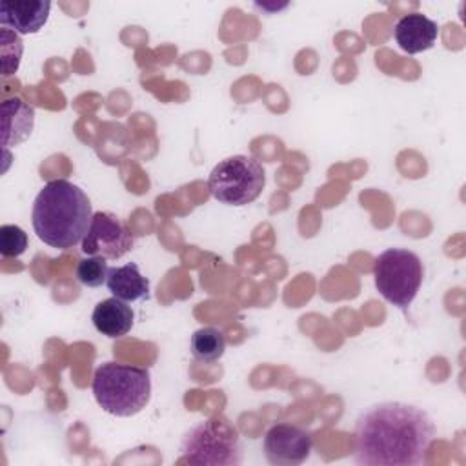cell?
<instances>
[{"label":"cell","instance_id":"1","mask_svg":"<svg viewBox=\"0 0 466 466\" xmlns=\"http://www.w3.org/2000/svg\"><path fill=\"white\" fill-rule=\"evenodd\" d=\"M435 435V424L422 408L379 402L355 422L353 459L364 466H417L426 462Z\"/></svg>","mask_w":466,"mask_h":466},{"label":"cell","instance_id":"2","mask_svg":"<svg viewBox=\"0 0 466 466\" xmlns=\"http://www.w3.org/2000/svg\"><path fill=\"white\" fill-rule=\"evenodd\" d=\"M93 218L91 202L76 184L49 180L35 198L31 222L36 237L56 249L80 244Z\"/></svg>","mask_w":466,"mask_h":466},{"label":"cell","instance_id":"3","mask_svg":"<svg viewBox=\"0 0 466 466\" xmlns=\"http://www.w3.org/2000/svg\"><path fill=\"white\" fill-rule=\"evenodd\" d=\"M93 395L98 406L116 417H133L151 399V375L146 368L102 362L93 375Z\"/></svg>","mask_w":466,"mask_h":466},{"label":"cell","instance_id":"4","mask_svg":"<svg viewBox=\"0 0 466 466\" xmlns=\"http://www.w3.org/2000/svg\"><path fill=\"white\" fill-rule=\"evenodd\" d=\"M180 462L237 466L242 462L238 431L222 415L209 417L189 428L180 442Z\"/></svg>","mask_w":466,"mask_h":466},{"label":"cell","instance_id":"5","mask_svg":"<svg viewBox=\"0 0 466 466\" xmlns=\"http://www.w3.org/2000/svg\"><path fill=\"white\" fill-rule=\"evenodd\" d=\"M373 277L377 291L393 306L406 309L422 284L424 269L417 253L402 248H390L377 255L373 262Z\"/></svg>","mask_w":466,"mask_h":466},{"label":"cell","instance_id":"6","mask_svg":"<svg viewBox=\"0 0 466 466\" xmlns=\"http://www.w3.org/2000/svg\"><path fill=\"white\" fill-rule=\"evenodd\" d=\"M264 184V167L249 155H233L220 160L208 178L213 198L228 206L251 204L262 193Z\"/></svg>","mask_w":466,"mask_h":466},{"label":"cell","instance_id":"7","mask_svg":"<svg viewBox=\"0 0 466 466\" xmlns=\"http://www.w3.org/2000/svg\"><path fill=\"white\" fill-rule=\"evenodd\" d=\"M133 248V235L127 226L109 211L93 213L89 229L82 240V251L87 257H104L116 260Z\"/></svg>","mask_w":466,"mask_h":466},{"label":"cell","instance_id":"8","mask_svg":"<svg viewBox=\"0 0 466 466\" xmlns=\"http://www.w3.org/2000/svg\"><path fill=\"white\" fill-rule=\"evenodd\" d=\"M311 444V435L304 428L291 422H277L266 431L262 450L269 464L297 466L309 457Z\"/></svg>","mask_w":466,"mask_h":466},{"label":"cell","instance_id":"9","mask_svg":"<svg viewBox=\"0 0 466 466\" xmlns=\"http://www.w3.org/2000/svg\"><path fill=\"white\" fill-rule=\"evenodd\" d=\"M49 11L47 0H4L0 2V24L16 35L36 33L47 22Z\"/></svg>","mask_w":466,"mask_h":466},{"label":"cell","instance_id":"10","mask_svg":"<svg viewBox=\"0 0 466 466\" xmlns=\"http://www.w3.org/2000/svg\"><path fill=\"white\" fill-rule=\"evenodd\" d=\"M439 35V25L422 13H410L397 20L393 36L399 47L408 55L431 49Z\"/></svg>","mask_w":466,"mask_h":466},{"label":"cell","instance_id":"11","mask_svg":"<svg viewBox=\"0 0 466 466\" xmlns=\"http://www.w3.org/2000/svg\"><path fill=\"white\" fill-rule=\"evenodd\" d=\"M35 109L20 96H11L2 102V146L7 147L25 142L33 131Z\"/></svg>","mask_w":466,"mask_h":466},{"label":"cell","instance_id":"12","mask_svg":"<svg viewBox=\"0 0 466 466\" xmlns=\"http://www.w3.org/2000/svg\"><path fill=\"white\" fill-rule=\"evenodd\" d=\"M133 319L135 315L131 306H127V302L116 297L98 302L91 315V320L96 331H100L109 339H118L127 335L133 328Z\"/></svg>","mask_w":466,"mask_h":466},{"label":"cell","instance_id":"13","mask_svg":"<svg viewBox=\"0 0 466 466\" xmlns=\"http://www.w3.org/2000/svg\"><path fill=\"white\" fill-rule=\"evenodd\" d=\"M106 286L109 288L113 297L124 302L140 300L149 293V280L140 273L135 262L109 268Z\"/></svg>","mask_w":466,"mask_h":466},{"label":"cell","instance_id":"14","mask_svg":"<svg viewBox=\"0 0 466 466\" xmlns=\"http://www.w3.org/2000/svg\"><path fill=\"white\" fill-rule=\"evenodd\" d=\"M226 337L217 328L206 326L191 335V353L197 360L213 362L224 355Z\"/></svg>","mask_w":466,"mask_h":466},{"label":"cell","instance_id":"15","mask_svg":"<svg viewBox=\"0 0 466 466\" xmlns=\"http://www.w3.org/2000/svg\"><path fill=\"white\" fill-rule=\"evenodd\" d=\"M22 40L15 31L2 27L0 29V58H2V76H9L16 73L22 58Z\"/></svg>","mask_w":466,"mask_h":466},{"label":"cell","instance_id":"16","mask_svg":"<svg viewBox=\"0 0 466 466\" xmlns=\"http://www.w3.org/2000/svg\"><path fill=\"white\" fill-rule=\"evenodd\" d=\"M106 260L107 258H104V257L82 258L76 266L78 282L87 288H98V286L106 284L107 273H109V266Z\"/></svg>","mask_w":466,"mask_h":466},{"label":"cell","instance_id":"17","mask_svg":"<svg viewBox=\"0 0 466 466\" xmlns=\"http://www.w3.org/2000/svg\"><path fill=\"white\" fill-rule=\"evenodd\" d=\"M27 248V233L15 224L0 228V253L4 257H20Z\"/></svg>","mask_w":466,"mask_h":466}]
</instances>
